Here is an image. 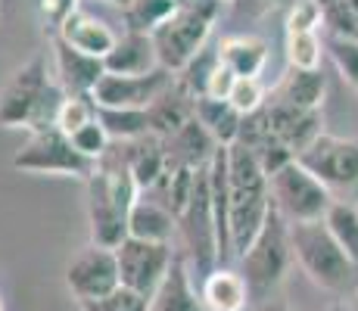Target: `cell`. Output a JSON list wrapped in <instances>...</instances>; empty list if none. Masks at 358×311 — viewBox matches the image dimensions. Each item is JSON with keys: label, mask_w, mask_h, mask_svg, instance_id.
I'll return each mask as SVG.
<instances>
[{"label": "cell", "mask_w": 358, "mask_h": 311, "mask_svg": "<svg viewBox=\"0 0 358 311\" xmlns=\"http://www.w3.org/2000/svg\"><path fill=\"white\" fill-rule=\"evenodd\" d=\"M194 109H196V100L178 85V78L171 81L165 91L156 96L153 103L147 106V115H150V131L156 137H171L175 131H181L184 124L194 119Z\"/></svg>", "instance_id": "cell-20"}, {"label": "cell", "mask_w": 358, "mask_h": 311, "mask_svg": "<svg viewBox=\"0 0 358 311\" xmlns=\"http://www.w3.org/2000/svg\"><path fill=\"white\" fill-rule=\"evenodd\" d=\"M324 224H327L330 237L336 240V246L358 268V205L346 203V199H334V205H330L324 215Z\"/></svg>", "instance_id": "cell-27"}, {"label": "cell", "mask_w": 358, "mask_h": 311, "mask_svg": "<svg viewBox=\"0 0 358 311\" xmlns=\"http://www.w3.org/2000/svg\"><path fill=\"white\" fill-rule=\"evenodd\" d=\"M290 261H293L290 224H287V218L280 215L271 203V212H268L259 237L252 240V246L246 249L243 255H240V274H243L256 305L268 302L274 289L284 283Z\"/></svg>", "instance_id": "cell-3"}, {"label": "cell", "mask_w": 358, "mask_h": 311, "mask_svg": "<svg viewBox=\"0 0 358 311\" xmlns=\"http://www.w3.org/2000/svg\"><path fill=\"white\" fill-rule=\"evenodd\" d=\"M271 212V190L268 175L262 171L259 159L243 147H228V221H231V252L234 259L252 246Z\"/></svg>", "instance_id": "cell-2"}, {"label": "cell", "mask_w": 358, "mask_h": 311, "mask_svg": "<svg viewBox=\"0 0 358 311\" xmlns=\"http://www.w3.org/2000/svg\"><path fill=\"white\" fill-rule=\"evenodd\" d=\"M271 203L287 224H302V221H324L327 209L334 205V193L327 190L302 162H287L280 171L268 178Z\"/></svg>", "instance_id": "cell-7"}, {"label": "cell", "mask_w": 358, "mask_h": 311, "mask_svg": "<svg viewBox=\"0 0 358 311\" xmlns=\"http://www.w3.org/2000/svg\"><path fill=\"white\" fill-rule=\"evenodd\" d=\"M321 57H324V41L318 38V31L287 34V62H290V68L315 72V68H321Z\"/></svg>", "instance_id": "cell-30"}, {"label": "cell", "mask_w": 358, "mask_h": 311, "mask_svg": "<svg viewBox=\"0 0 358 311\" xmlns=\"http://www.w3.org/2000/svg\"><path fill=\"white\" fill-rule=\"evenodd\" d=\"M268 119H271V131L293 156H299L302 150H308L318 140L321 131V109H299L287 106V103L268 100Z\"/></svg>", "instance_id": "cell-14"}, {"label": "cell", "mask_w": 358, "mask_h": 311, "mask_svg": "<svg viewBox=\"0 0 358 311\" xmlns=\"http://www.w3.org/2000/svg\"><path fill=\"white\" fill-rule=\"evenodd\" d=\"M209 165L196 171L190 199L178 215V237L184 240V259H187V265L196 268L199 277H206L218 268V224L215 205H212Z\"/></svg>", "instance_id": "cell-6"}, {"label": "cell", "mask_w": 358, "mask_h": 311, "mask_svg": "<svg viewBox=\"0 0 358 311\" xmlns=\"http://www.w3.org/2000/svg\"><path fill=\"white\" fill-rule=\"evenodd\" d=\"M175 249L169 243H147V240L128 237L125 243L115 249V265H119V283L131 293L153 299L159 283L169 274L175 261Z\"/></svg>", "instance_id": "cell-9"}, {"label": "cell", "mask_w": 358, "mask_h": 311, "mask_svg": "<svg viewBox=\"0 0 358 311\" xmlns=\"http://www.w3.org/2000/svg\"><path fill=\"white\" fill-rule=\"evenodd\" d=\"M218 16V0H203V3H178V10L156 29L150 38L159 53V66L171 75L184 72L187 62L206 47Z\"/></svg>", "instance_id": "cell-4"}, {"label": "cell", "mask_w": 358, "mask_h": 311, "mask_svg": "<svg viewBox=\"0 0 358 311\" xmlns=\"http://www.w3.org/2000/svg\"><path fill=\"white\" fill-rule=\"evenodd\" d=\"M175 81L169 68H156L150 75H103L94 87L91 100L103 109H147L165 87Z\"/></svg>", "instance_id": "cell-13"}, {"label": "cell", "mask_w": 358, "mask_h": 311, "mask_svg": "<svg viewBox=\"0 0 358 311\" xmlns=\"http://www.w3.org/2000/svg\"><path fill=\"white\" fill-rule=\"evenodd\" d=\"M324 91H327V81H324V75H321V68H315V72L287 68L280 85L274 87L271 100L287 103V106H299V109H321Z\"/></svg>", "instance_id": "cell-25"}, {"label": "cell", "mask_w": 358, "mask_h": 311, "mask_svg": "<svg viewBox=\"0 0 358 311\" xmlns=\"http://www.w3.org/2000/svg\"><path fill=\"white\" fill-rule=\"evenodd\" d=\"M252 311H290V305H284V302H278V299H268V302H262V305H256Z\"/></svg>", "instance_id": "cell-38"}, {"label": "cell", "mask_w": 358, "mask_h": 311, "mask_svg": "<svg viewBox=\"0 0 358 311\" xmlns=\"http://www.w3.org/2000/svg\"><path fill=\"white\" fill-rule=\"evenodd\" d=\"M290 246L293 259L299 261V268L308 274V280L318 283L321 289H346L352 283L355 265L349 261V255L336 246V240L330 237L324 221H302V224H290Z\"/></svg>", "instance_id": "cell-5"}, {"label": "cell", "mask_w": 358, "mask_h": 311, "mask_svg": "<svg viewBox=\"0 0 358 311\" xmlns=\"http://www.w3.org/2000/svg\"><path fill=\"white\" fill-rule=\"evenodd\" d=\"M53 81L47 78V57L34 53L29 62L10 75V81L0 91V124L3 128H29L34 109L41 106L44 94Z\"/></svg>", "instance_id": "cell-10"}, {"label": "cell", "mask_w": 358, "mask_h": 311, "mask_svg": "<svg viewBox=\"0 0 358 311\" xmlns=\"http://www.w3.org/2000/svg\"><path fill=\"white\" fill-rule=\"evenodd\" d=\"M218 3H222V0H218ZM228 3H231V0H228Z\"/></svg>", "instance_id": "cell-43"}, {"label": "cell", "mask_w": 358, "mask_h": 311, "mask_svg": "<svg viewBox=\"0 0 358 311\" xmlns=\"http://www.w3.org/2000/svg\"><path fill=\"white\" fill-rule=\"evenodd\" d=\"M324 25V13L315 0H296L287 13V34H312Z\"/></svg>", "instance_id": "cell-34"}, {"label": "cell", "mask_w": 358, "mask_h": 311, "mask_svg": "<svg viewBox=\"0 0 358 311\" xmlns=\"http://www.w3.org/2000/svg\"><path fill=\"white\" fill-rule=\"evenodd\" d=\"M85 187L91 243L103 249H119L128 240V218L137 203V193H141L119 147H109V153L97 162Z\"/></svg>", "instance_id": "cell-1"}, {"label": "cell", "mask_w": 358, "mask_h": 311, "mask_svg": "<svg viewBox=\"0 0 358 311\" xmlns=\"http://www.w3.org/2000/svg\"><path fill=\"white\" fill-rule=\"evenodd\" d=\"M296 162L306 165L330 193L358 187V140L321 134L312 147L296 156Z\"/></svg>", "instance_id": "cell-11"}, {"label": "cell", "mask_w": 358, "mask_h": 311, "mask_svg": "<svg viewBox=\"0 0 358 311\" xmlns=\"http://www.w3.org/2000/svg\"><path fill=\"white\" fill-rule=\"evenodd\" d=\"M94 119H97V106H94L91 96H66L57 128L63 131V134L72 137L75 131H81L85 124H91Z\"/></svg>", "instance_id": "cell-32"}, {"label": "cell", "mask_w": 358, "mask_h": 311, "mask_svg": "<svg viewBox=\"0 0 358 311\" xmlns=\"http://www.w3.org/2000/svg\"><path fill=\"white\" fill-rule=\"evenodd\" d=\"M150 311H209L203 302V293L190 280V265L184 259V252L175 255L165 280L150 299Z\"/></svg>", "instance_id": "cell-17"}, {"label": "cell", "mask_w": 358, "mask_h": 311, "mask_svg": "<svg viewBox=\"0 0 358 311\" xmlns=\"http://www.w3.org/2000/svg\"><path fill=\"white\" fill-rule=\"evenodd\" d=\"M78 308L81 311H150V299H143V296H137V293H131V289L119 287L115 293L103 296V299L81 302Z\"/></svg>", "instance_id": "cell-35"}, {"label": "cell", "mask_w": 358, "mask_h": 311, "mask_svg": "<svg viewBox=\"0 0 358 311\" xmlns=\"http://www.w3.org/2000/svg\"><path fill=\"white\" fill-rule=\"evenodd\" d=\"M0 311H3V299H0Z\"/></svg>", "instance_id": "cell-42"}, {"label": "cell", "mask_w": 358, "mask_h": 311, "mask_svg": "<svg viewBox=\"0 0 358 311\" xmlns=\"http://www.w3.org/2000/svg\"><path fill=\"white\" fill-rule=\"evenodd\" d=\"M66 287L75 296V302H94L103 296L115 293L119 283V265H115V249L85 246L72 261L66 265Z\"/></svg>", "instance_id": "cell-12"}, {"label": "cell", "mask_w": 358, "mask_h": 311, "mask_svg": "<svg viewBox=\"0 0 358 311\" xmlns=\"http://www.w3.org/2000/svg\"><path fill=\"white\" fill-rule=\"evenodd\" d=\"M53 59H57L59 85H63V91L69 96H91L94 87L100 85V78L106 75L103 59L75 50L59 34H53Z\"/></svg>", "instance_id": "cell-15"}, {"label": "cell", "mask_w": 358, "mask_h": 311, "mask_svg": "<svg viewBox=\"0 0 358 311\" xmlns=\"http://www.w3.org/2000/svg\"><path fill=\"white\" fill-rule=\"evenodd\" d=\"M109 75H150L159 66V53L150 34L141 31H125V38L115 41V47L103 59Z\"/></svg>", "instance_id": "cell-18"}, {"label": "cell", "mask_w": 358, "mask_h": 311, "mask_svg": "<svg viewBox=\"0 0 358 311\" xmlns=\"http://www.w3.org/2000/svg\"><path fill=\"white\" fill-rule=\"evenodd\" d=\"M246 311H252V308H246Z\"/></svg>", "instance_id": "cell-44"}, {"label": "cell", "mask_w": 358, "mask_h": 311, "mask_svg": "<svg viewBox=\"0 0 358 311\" xmlns=\"http://www.w3.org/2000/svg\"><path fill=\"white\" fill-rule=\"evenodd\" d=\"M196 122L215 137L218 147H231L240 137V124H243V115L231 106L228 100H212V96H199L196 109H194Z\"/></svg>", "instance_id": "cell-26"}, {"label": "cell", "mask_w": 358, "mask_h": 311, "mask_svg": "<svg viewBox=\"0 0 358 311\" xmlns=\"http://www.w3.org/2000/svg\"><path fill=\"white\" fill-rule=\"evenodd\" d=\"M57 34L66 41V44H72L75 50L87 53V57H97V59H106V53L115 47V34L109 31V25H103L100 19L87 16V13L75 10L69 13L63 22L57 25Z\"/></svg>", "instance_id": "cell-19"}, {"label": "cell", "mask_w": 358, "mask_h": 311, "mask_svg": "<svg viewBox=\"0 0 358 311\" xmlns=\"http://www.w3.org/2000/svg\"><path fill=\"white\" fill-rule=\"evenodd\" d=\"M218 57L237 78H259L268 59V44L256 34H231L218 44Z\"/></svg>", "instance_id": "cell-24"}, {"label": "cell", "mask_w": 358, "mask_h": 311, "mask_svg": "<svg viewBox=\"0 0 358 311\" xmlns=\"http://www.w3.org/2000/svg\"><path fill=\"white\" fill-rule=\"evenodd\" d=\"M122 159H125L131 178H134L137 190L147 193L159 178L165 175V147H162V137L156 134H143L137 140L119 143Z\"/></svg>", "instance_id": "cell-21"}, {"label": "cell", "mask_w": 358, "mask_h": 311, "mask_svg": "<svg viewBox=\"0 0 358 311\" xmlns=\"http://www.w3.org/2000/svg\"><path fill=\"white\" fill-rule=\"evenodd\" d=\"M109 3H115V6H122V10H128V6L134 3V0H109Z\"/></svg>", "instance_id": "cell-39"}, {"label": "cell", "mask_w": 358, "mask_h": 311, "mask_svg": "<svg viewBox=\"0 0 358 311\" xmlns=\"http://www.w3.org/2000/svg\"><path fill=\"white\" fill-rule=\"evenodd\" d=\"M72 143H75V150H78L81 156H87L91 162H100V159L109 153V147H113V137H109L106 128L94 119L91 124H85L81 131H75Z\"/></svg>", "instance_id": "cell-33"}, {"label": "cell", "mask_w": 358, "mask_h": 311, "mask_svg": "<svg viewBox=\"0 0 358 311\" xmlns=\"http://www.w3.org/2000/svg\"><path fill=\"white\" fill-rule=\"evenodd\" d=\"M175 10H178V0H134V3L122 13H125L128 31L153 34Z\"/></svg>", "instance_id": "cell-29"}, {"label": "cell", "mask_w": 358, "mask_h": 311, "mask_svg": "<svg viewBox=\"0 0 358 311\" xmlns=\"http://www.w3.org/2000/svg\"><path fill=\"white\" fill-rule=\"evenodd\" d=\"M178 233V218L165 205L153 203L150 196H137L134 209L128 218V237L147 240V243H169Z\"/></svg>", "instance_id": "cell-23"}, {"label": "cell", "mask_w": 358, "mask_h": 311, "mask_svg": "<svg viewBox=\"0 0 358 311\" xmlns=\"http://www.w3.org/2000/svg\"><path fill=\"white\" fill-rule=\"evenodd\" d=\"M162 147L165 168H206L218 153L215 137L196 122V115L171 137H162Z\"/></svg>", "instance_id": "cell-16"}, {"label": "cell", "mask_w": 358, "mask_h": 311, "mask_svg": "<svg viewBox=\"0 0 358 311\" xmlns=\"http://www.w3.org/2000/svg\"><path fill=\"white\" fill-rule=\"evenodd\" d=\"M94 106H97V103H94ZM97 122L106 128L113 143H128L143 134H153V131H150L147 109H103V106H97Z\"/></svg>", "instance_id": "cell-28"}, {"label": "cell", "mask_w": 358, "mask_h": 311, "mask_svg": "<svg viewBox=\"0 0 358 311\" xmlns=\"http://www.w3.org/2000/svg\"><path fill=\"white\" fill-rule=\"evenodd\" d=\"M355 205H358V203H355Z\"/></svg>", "instance_id": "cell-45"}, {"label": "cell", "mask_w": 358, "mask_h": 311, "mask_svg": "<svg viewBox=\"0 0 358 311\" xmlns=\"http://www.w3.org/2000/svg\"><path fill=\"white\" fill-rule=\"evenodd\" d=\"M13 168L34 171V175H63V178H81V181H87L94 175V168H97V162L81 156L69 134H63L59 128H50V131L29 134V140L13 156Z\"/></svg>", "instance_id": "cell-8"}, {"label": "cell", "mask_w": 358, "mask_h": 311, "mask_svg": "<svg viewBox=\"0 0 358 311\" xmlns=\"http://www.w3.org/2000/svg\"><path fill=\"white\" fill-rule=\"evenodd\" d=\"M41 10L59 25L69 13H75V0H41Z\"/></svg>", "instance_id": "cell-37"}, {"label": "cell", "mask_w": 358, "mask_h": 311, "mask_svg": "<svg viewBox=\"0 0 358 311\" xmlns=\"http://www.w3.org/2000/svg\"><path fill=\"white\" fill-rule=\"evenodd\" d=\"M199 293H203V302L209 311H246L252 299L243 274L231 271V268H215L212 274H206Z\"/></svg>", "instance_id": "cell-22"}, {"label": "cell", "mask_w": 358, "mask_h": 311, "mask_svg": "<svg viewBox=\"0 0 358 311\" xmlns=\"http://www.w3.org/2000/svg\"><path fill=\"white\" fill-rule=\"evenodd\" d=\"M324 50L330 53L334 66L340 68V75L358 91V38H340V34H327Z\"/></svg>", "instance_id": "cell-31"}, {"label": "cell", "mask_w": 358, "mask_h": 311, "mask_svg": "<svg viewBox=\"0 0 358 311\" xmlns=\"http://www.w3.org/2000/svg\"><path fill=\"white\" fill-rule=\"evenodd\" d=\"M259 3H278V0H259Z\"/></svg>", "instance_id": "cell-41"}, {"label": "cell", "mask_w": 358, "mask_h": 311, "mask_svg": "<svg viewBox=\"0 0 358 311\" xmlns=\"http://www.w3.org/2000/svg\"><path fill=\"white\" fill-rule=\"evenodd\" d=\"M327 311H352V308H349V305H340V302H336V305H330Z\"/></svg>", "instance_id": "cell-40"}, {"label": "cell", "mask_w": 358, "mask_h": 311, "mask_svg": "<svg viewBox=\"0 0 358 311\" xmlns=\"http://www.w3.org/2000/svg\"><path fill=\"white\" fill-rule=\"evenodd\" d=\"M228 103L237 109L240 115H252L268 103L265 100V87H262L259 78H237V85H234Z\"/></svg>", "instance_id": "cell-36"}]
</instances>
